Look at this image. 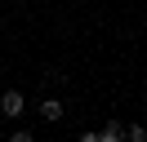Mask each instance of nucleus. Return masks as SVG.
I'll list each match as a JSON object with an SVG mask.
<instances>
[{
  "label": "nucleus",
  "instance_id": "2",
  "mask_svg": "<svg viewBox=\"0 0 147 142\" xmlns=\"http://www.w3.org/2000/svg\"><path fill=\"white\" fill-rule=\"evenodd\" d=\"M120 138H125V124H120V120H107L102 133H98V142H120Z\"/></svg>",
  "mask_w": 147,
  "mask_h": 142
},
{
  "label": "nucleus",
  "instance_id": "4",
  "mask_svg": "<svg viewBox=\"0 0 147 142\" xmlns=\"http://www.w3.org/2000/svg\"><path fill=\"white\" fill-rule=\"evenodd\" d=\"M125 138H134V142H147V124H129V129H125Z\"/></svg>",
  "mask_w": 147,
  "mask_h": 142
},
{
  "label": "nucleus",
  "instance_id": "3",
  "mask_svg": "<svg viewBox=\"0 0 147 142\" xmlns=\"http://www.w3.org/2000/svg\"><path fill=\"white\" fill-rule=\"evenodd\" d=\"M40 115H45L49 124H54V120H63V102H58V98H45V102H40Z\"/></svg>",
  "mask_w": 147,
  "mask_h": 142
},
{
  "label": "nucleus",
  "instance_id": "1",
  "mask_svg": "<svg viewBox=\"0 0 147 142\" xmlns=\"http://www.w3.org/2000/svg\"><path fill=\"white\" fill-rule=\"evenodd\" d=\"M22 107H27V102H22L18 89H9V93L0 98V115H9V120H13V115H22Z\"/></svg>",
  "mask_w": 147,
  "mask_h": 142
}]
</instances>
